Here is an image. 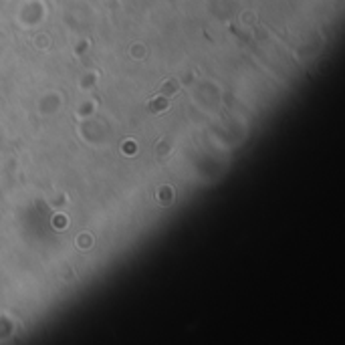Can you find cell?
Wrapping results in <instances>:
<instances>
[{"label":"cell","mask_w":345,"mask_h":345,"mask_svg":"<svg viewBox=\"0 0 345 345\" xmlns=\"http://www.w3.org/2000/svg\"><path fill=\"white\" fill-rule=\"evenodd\" d=\"M168 105H170L168 97L166 95H158V97H154L150 103H147V109H150V113H161V111L168 109Z\"/></svg>","instance_id":"cell-1"},{"label":"cell","mask_w":345,"mask_h":345,"mask_svg":"<svg viewBox=\"0 0 345 345\" xmlns=\"http://www.w3.org/2000/svg\"><path fill=\"white\" fill-rule=\"evenodd\" d=\"M178 91V81L176 79H168L166 83H163L158 91V95H174Z\"/></svg>","instance_id":"cell-2"},{"label":"cell","mask_w":345,"mask_h":345,"mask_svg":"<svg viewBox=\"0 0 345 345\" xmlns=\"http://www.w3.org/2000/svg\"><path fill=\"white\" fill-rule=\"evenodd\" d=\"M160 192H161V202H163V204H166V202H170V200L174 198V194H172V188H161Z\"/></svg>","instance_id":"cell-3"}]
</instances>
